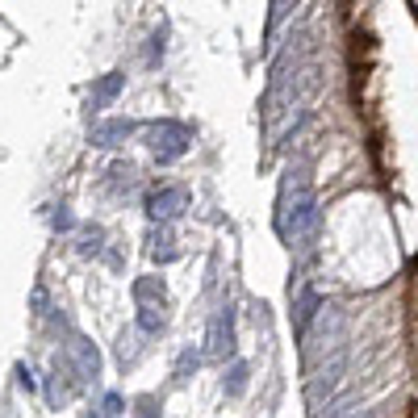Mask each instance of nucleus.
<instances>
[{"label": "nucleus", "instance_id": "f257e3e1", "mask_svg": "<svg viewBox=\"0 0 418 418\" xmlns=\"http://www.w3.org/2000/svg\"><path fill=\"white\" fill-rule=\"evenodd\" d=\"M226 347H231V310L218 314V323H214V352H226Z\"/></svg>", "mask_w": 418, "mask_h": 418}, {"label": "nucleus", "instance_id": "f03ea898", "mask_svg": "<svg viewBox=\"0 0 418 418\" xmlns=\"http://www.w3.org/2000/svg\"><path fill=\"white\" fill-rule=\"evenodd\" d=\"M314 306H318V297H314V293H306V297H301V306H297V330H306V323L314 318Z\"/></svg>", "mask_w": 418, "mask_h": 418}, {"label": "nucleus", "instance_id": "7ed1b4c3", "mask_svg": "<svg viewBox=\"0 0 418 418\" xmlns=\"http://www.w3.org/2000/svg\"><path fill=\"white\" fill-rule=\"evenodd\" d=\"M247 389V364H234L231 381H226V393H243Z\"/></svg>", "mask_w": 418, "mask_h": 418}, {"label": "nucleus", "instance_id": "20e7f679", "mask_svg": "<svg viewBox=\"0 0 418 418\" xmlns=\"http://www.w3.org/2000/svg\"><path fill=\"white\" fill-rule=\"evenodd\" d=\"M142 418H155V406H151V402H142Z\"/></svg>", "mask_w": 418, "mask_h": 418}, {"label": "nucleus", "instance_id": "39448f33", "mask_svg": "<svg viewBox=\"0 0 418 418\" xmlns=\"http://www.w3.org/2000/svg\"><path fill=\"white\" fill-rule=\"evenodd\" d=\"M356 418H360V414H356ZM364 418H372V414H364Z\"/></svg>", "mask_w": 418, "mask_h": 418}]
</instances>
